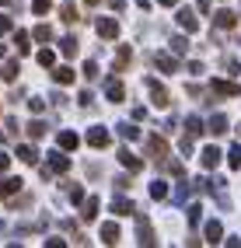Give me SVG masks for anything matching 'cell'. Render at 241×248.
Listing matches in <instances>:
<instances>
[{
    "mask_svg": "<svg viewBox=\"0 0 241 248\" xmlns=\"http://www.w3.org/2000/svg\"><path fill=\"white\" fill-rule=\"evenodd\" d=\"M7 168H11V157H7V154H0V175H4Z\"/></svg>",
    "mask_w": 241,
    "mask_h": 248,
    "instance_id": "40",
    "label": "cell"
},
{
    "mask_svg": "<svg viewBox=\"0 0 241 248\" xmlns=\"http://www.w3.org/2000/svg\"><path fill=\"white\" fill-rule=\"evenodd\" d=\"M35 60H39V67H53V63H56V53H53V49H42Z\"/></svg>",
    "mask_w": 241,
    "mask_h": 248,
    "instance_id": "23",
    "label": "cell"
},
{
    "mask_svg": "<svg viewBox=\"0 0 241 248\" xmlns=\"http://www.w3.org/2000/svg\"><path fill=\"white\" fill-rule=\"evenodd\" d=\"M151 196H154V200H165V196H168V186H165V182H151Z\"/></svg>",
    "mask_w": 241,
    "mask_h": 248,
    "instance_id": "24",
    "label": "cell"
},
{
    "mask_svg": "<svg viewBox=\"0 0 241 248\" xmlns=\"http://www.w3.org/2000/svg\"><path fill=\"white\" fill-rule=\"evenodd\" d=\"M53 77H56V84H70V80H74V67H60V70H53Z\"/></svg>",
    "mask_w": 241,
    "mask_h": 248,
    "instance_id": "18",
    "label": "cell"
},
{
    "mask_svg": "<svg viewBox=\"0 0 241 248\" xmlns=\"http://www.w3.org/2000/svg\"><path fill=\"white\" fill-rule=\"evenodd\" d=\"M227 161H231V168H241V143L231 151V157H227Z\"/></svg>",
    "mask_w": 241,
    "mask_h": 248,
    "instance_id": "33",
    "label": "cell"
},
{
    "mask_svg": "<svg viewBox=\"0 0 241 248\" xmlns=\"http://www.w3.org/2000/svg\"><path fill=\"white\" fill-rule=\"evenodd\" d=\"M84 77H98V63H94V60L84 63Z\"/></svg>",
    "mask_w": 241,
    "mask_h": 248,
    "instance_id": "35",
    "label": "cell"
},
{
    "mask_svg": "<svg viewBox=\"0 0 241 248\" xmlns=\"http://www.w3.org/2000/svg\"><path fill=\"white\" fill-rule=\"evenodd\" d=\"M147 84H151V102H154L157 108H168V102H171V98H168V91L161 88L157 80H147Z\"/></svg>",
    "mask_w": 241,
    "mask_h": 248,
    "instance_id": "2",
    "label": "cell"
},
{
    "mask_svg": "<svg viewBox=\"0 0 241 248\" xmlns=\"http://www.w3.org/2000/svg\"><path fill=\"white\" fill-rule=\"evenodd\" d=\"M80 213H84V220H94V213H98V196H91V200L84 203V210H80Z\"/></svg>",
    "mask_w": 241,
    "mask_h": 248,
    "instance_id": "21",
    "label": "cell"
},
{
    "mask_svg": "<svg viewBox=\"0 0 241 248\" xmlns=\"http://www.w3.org/2000/svg\"><path fill=\"white\" fill-rule=\"evenodd\" d=\"M224 238V227L217 224V220H210V224H206V241H210V245H217Z\"/></svg>",
    "mask_w": 241,
    "mask_h": 248,
    "instance_id": "15",
    "label": "cell"
},
{
    "mask_svg": "<svg viewBox=\"0 0 241 248\" xmlns=\"http://www.w3.org/2000/svg\"><path fill=\"white\" fill-rule=\"evenodd\" d=\"M60 53L74 56V53H77V39H70V35H67V39H60Z\"/></svg>",
    "mask_w": 241,
    "mask_h": 248,
    "instance_id": "25",
    "label": "cell"
},
{
    "mask_svg": "<svg viewBox=\"0 0 241 248\" xmlns=\"http://www.w3.org/2000/svg\"><path fill=\"white\" fill-rule=\"evenodd\" d=\"M171 42H175V53H185V49H189V42H185V39H171Z\"/></svg>",
    "mask_w": 241,
    "mask_h": 248,
    "instance_id": "39",
    "label": "cell"
},
{
    "mask_svg": "<svg viewBox=\"0 0 241 248\" xmlns=\"http://www.w3.org/2000/svg\"><path fill=\"white\" fill-rule=\"evenodd\" d=\"M18 157H21L25 164H35V161H39V154H35V147H18Z\"/></svg>",
    "mask_w": 241,
    "mask_h": 248,
    "instance_id": "22",
    "label": "cell"
},
{
    "mask_svg": "<svg viewBox=\"0 0 241 248\" xmlns=\"http://www.w3.org/2000/svg\"><path fill=\"white\" fill-rule=\"evenodd\" d=\"M238 137H241V126H238Z\"/></svg>",
    "mask_w": 241,
    "mask_h": 248,
    "instance_id": "45",
    "label": "cell"
},
{
    "mask_svg": "<svg viewBox=\"0 0 241 248\" xmlns=\"http://www.w3.org/2000/svg\"><path fill=\"white\" fill-rule=\"evenodd\" d=\"M49 4H53V0H35L31 11H35V14H45V11H49Z\"/></svg>",
    "mask_w": 241,
    "mask_h": 248,
    "instance_id": "34",
    "label": "cell"
},
{
    "mask_svg": "<svg viewBox=\"0 0 241 248\" xmlns=\"http://www.w3.org/2000/svg\"><path fill=\"white\" fill-rule=\"evenodd\" d=\"M98 35H102V39H116V35H119V25L112 21V18H102V21H98Z\"/></svg>",
    "mask_w": 241,
    "mask_h": 248,
    "instance_id": "8",
    "label": "cell"
},
{
    "mask_svg": "<svg viewBox=\"0 0 241 248\" xmlns=\"http://www.w3.org/2000/svg\"><path fill=\"white\" fill-rule=\"evenodd\" d=\"M179 25H182L185 31H196V28H199V21L192 18V11H179Z\"/></svg>",
    "mask_w": 241,
    "mask_h": 248,
    "instance_id": "16",
    "label": "cell"
},
{
    "mask_svg": "<svg viewBox=\"0 0 241 248\" xmlns=\"http://www.w3.org/2000/svg\"><path fill=\"white\" fill-rule=\"evenodd\" d=\"M119 137H126V140H136V137H140V129H136V126H130V123H122V126H119Z\"/></svg>",
    "mask_w": 241,
    "mask_h": 248,
    "instance_id": "27",
    "label": "cell"
},
{
    "mask_svg": "<svg viewBox=\"0 0 241 248\" xmlns=\"http://www.w3.org/2000/svg\"><path fill=\"white\" fill-rule=\"evenodd\" d=\"M102 241L105 245H116L119 241V227L116 224H102Z\"/></svg>",
    "mask_w": 241,
    "mask_h": 248,
    "instance_id": "14",
    "label": "cell"
},
{
    "mask_svg": "<svg viewBox=\"0 0 241 248\" xmlns=\"http://www.w3.org/2000/svg\"><path fill=\"white\" fill-rule=\"evenodd\" d=\"M206 129H210L213 137H224V133H227V115H213V119H210V126H206Z\"/></svg>",
    "mask_w": 241,
    "mask_h": 248,
    "instance_id": "10",
    "label": "cell"
},
{
    "mask_svg": "<svg viewBox=\"0 0 241 248\" xmlns=\"http://www.w3.org/2000/svg\"><path fill=\"white\" fill-rule=\"evenodd\" d=\"M14 42H18V53H28V49H31V42H28L25 31H18V39H14Z\"/></svg>",
    "mask_w": 241,
    "mask_h": 248,
    "instance_id": "32",
    "label": "cell"
},
{
    "mask_svg": "<svg viewBox=\"0 0 241 248\" xmlns=\"http://www.w3.org/2000/svg\"><path fill=\"white\" fill-rule=\"evenodd\" d=\"M67 168H70V157L67 154H60V151L49 154V171H67Z\"/></svg>",
    "mask_w": 241,
    "mask_h": 248,
    "instance_id": "9",
    "label": "cell"
},
{
    "mask_svg": "<svg viewBox=\"0 0 241 248\" xmlns=\"http://www.w3.org/2000/svg\"><path fill=\"white\" fill-rule=\"evenodd\" d=\"M210 91H213V94H227V98H238V94H241V88L231 84V80H213Z\"/></svg>",
    "mask_w": 241,
    "mask_h": 248,
    "instance_id": "3",
    "label": "cell"
},
{
    "mask_svg": "<svg viewBox=\"0 0 241 248\" xmlns=\"http://www.w3.org/2000/svg\"><path fill=\"white\" fill-rule=\"evenodd\" d=\"M4 77H7V80H14V77H18V63H7V70H4Z\"/></svg>",
    "mask_w": 241,
    "mask_h": 248,
    "instance_id": "37",
    "label": "cell"
},
{
    "mask_svg": "<svg viewBox=\"0 0 241 248\" xmlns=\"http://www.w3.org/2000/svg\"><path fill=\"white\" fill-rule=\"evenodd\" d=\"M105 91H108V102H122V98H126V91H122V84H119L116 77L105 80Z\"/></svg>",
    "mask_w": 241,
    "mask_h": 248,
    "instance_id": "5",
    "label": "cell"
},
{
    "mask_svg": "<svg viewBox=\"0 0 241 248\" xmlns=\"http://www.w3.org/2000/svg\"><path fill=\"white\" fill-rule=\"evenodd\" d=\"M28 108H31V112H42V108H45V102H42V98H31Z\"/></svg>",
    "mask_w": 241,
    "mask_h": 248,
    "instance_id": "38",
    "label": "cell"
},
{
    "mask_svg": "<svg viewBox=\"0 0 241 248\" xmlns=\"http://www.w3.org/2000/svg\"><path fill=\"white\" fill-rule=\"evenodd\" d=\"M130 56H133V53H130V49L122 46V49H119V56H116V70H126V63H130Z\"/></svg>",
    "mask_w": 241,
    "mask_h": 248,
    "instance_id": "28",
    "label": "cell"
},
{
    "mask_svg": "<svg viewBox=\"0 0 241 248\" xmlns=\"http://www.w3.org/2000/svg\"><path fill=\"white\" fill-rule=\"evenodd\" d=\"M60 18L70 25V21H77V18H80V14H77V7H74V4H63V14H60Z\"/></svg>",
    "mask_w": 241,
    "mask_h": 248,
    "instance_id": "26",
    "label": "cell"
},
{
    "mask_svg": "<svg viewBox=\"0 0 241 248\" xmlns=\"http://www.w3.org/2000/svg\"><path fill=\"white\" fill-rule=\"evenodd\" d=\"M42 133H45V123H39V119H35V123H28V137H35V140H39Z\"/></svg>",
    "mask_w": 241,
    "mask_h": 248,
    "instance_id": "31",
    "label": "cell"
},
{
    "mask_svg": "<svg viewBox=\"0 0 241 248\" xmlns=\"http://www.w3.org/2000/svg\"><path fill=\"white\" fill-rule=\"evenodd\" d=\"M70 200L80 203V200H84V189H80V186H70Z\"/></svg>",
    "mask_w": 241,
    "mask_h": 248,
    "instance_id": "36",
    "label": "cell"
},
{
    "mask_svg": "<svg viewBox=\"0 0 241 248\" xmlns=\"http://www.w3.org/2000/svg\"><path fill=\"white\" fill-rule=\"evenodd\" d=\"M77 143H80L77 133H70V129H67V133H60V147H63V151H74Z\"/></svg>",
    "mask_w": 241,
    "mask_h": 248,
    "instance_id": "19",
    "label": "cell"
},
{
    "mask_svg": "<svg viewBox=\"0 0 241 248\" xmlns=\"http://www.w3.org/2000/svg\"><path fill=\"white\" fill-rule=\"evenodd\" d=\"M88 143H91V147H105V143H108V133H105L102 126H94L91 133H88Z\"/></svg>",
    "mask_w": 241,
    "mask_h": 248,
    "instance_id": "11",
    "label": "cell"
},
{
    "mask_svg": "<svg viewBox=\"0 0 241 248\" xmlns=\"http://www.w3.org/2000/svg\"><path fill=\"white\" fill-rule=\"evenodd\" d=\"M157 4H165V7H171V4H179V0H157Z\"/></svg>",
    "mask_w": 241,
    "mask_h": 248,
    "instance_id": "42",
    "label": "cell"
},
{
    "mask_svg": "<svg viewBox=\"0 0 241 248\" xmlns=\"http://www.w3.org/2000/svg\"><path fill=\"white\" fill-rule=\"evenodd\" d=\"M119 161H122V164H126L130 171H140V157H133L130 151H119Z\"/></svg>",
    "mask_w": 241,
    "mask_h": 248,
    "instance_id": "20",
    "label": "cell"
},
{
    "mask_svg": "<svg viewBox=\"0 0 241 248\" xmlns=\"http://www.w3.org/2000/svg\"><path fill=\"white\" fill-rule=\"evenodd\" d=\"M213 25H217V28H234L238 18H234V11H217V14H213Z\"/></svg>",
    "mask_w": 241,
    "mask_h": 248,
    "instance_id": "7",
    "label": "cell"
},
{
    "mask_svg": "<svg viewBox=\"0 0 241 248\" xmlns=\"http://www.w3.org/2000/svg\"><path fill=\"white\" fill-rule=\"evenodd\" d=\"M0 4H11V0H0Z\"/></svg>",
    "mask_w": 241,
    "mask_h": 248,
    "instance_id": "43",
    "label": "cell"
},
{
    "mask_svg": "<svg viewBox=\"0 0 241 248\" xmlns=\"http://www.w3.org/2000/svg\"><path fill=\"white\" fill-rule=\"evenodd\" d=\"M35 39H39V42H49V39H53V28H49V25H39V28H35Z\"/></svg>",
    "mask_w": 241,
    "mask_h": 248,
    "instance_id": "30",
    "label": "cell"
},
{
    "mask_svg": "<svg viewBox=\"0 0 241 248\" xmlns=\"http://www.w3.org/2000/svg\"><path fill=\"white\" fill-rule=\"evenodd\" d=\"M88 4H98V0H88Z\"/></svg>",
    "mask_w": 241,
    "mask_h": 248,
    "instance_id": "44",
    "label": "cell"
},
{
    "mask_svg": "<svg viewBox=\"0 0 241 248\" xmlns=\"http://www.w3.org/2000/svg\"><path fill=\"white\" fill-rule=\"evenodd\" d=\"M147 154H151L154 161H165V157H168V143L161 140V137H151V140H147Z\"/></svg>",
    "mask_w": 241,
    "mask_h": 248,
    "instance_id": "1",
    "label": "cell"
},
{
    "mask_svg": "<svg viewBox=\"0 0 241 248\" xmlns=\"http://www.w3.org/2000/svg\"><path fill=\"white\" fill-rule=\"evenodd\" d=\"M199 161H203V168H217L220 164V147H206V151L199 154Z\"/></svg>",
    "mask_w": 241,
    "mask_h": 248,
    "instance_id": "6",
    "label": "cell"
},
{
    "mask_svg": "<svg viewBox=\"0 0 241 248\" xmlns=\"http://www.w3.org/2000/svg\"><path fill=\"white\" fill-rule=\"evenodd\" d=\"M154 63H157V67L165 70V74H179V60L168 56V53H157V56H154Z\"/></svg>",
    "mask_w": 241,
    "mask_h": 248,
    "instance_id": "4",
    "label": "cell"
},
{
    "mask_svg": "<svg viewBox=\"0 0 241 248\" xmlns=\"http://www.w3.org/2000/svg\"><path fill=\"white\" fill-rule=\"evenodd\" d=\"M21 189V178H4V186H0V196H14Z\"/></svg>",
    "mask_w": 241,
    "mask_h": 248,
    "instance_id": "17",
    "label": "cell"
},
{
    "mask_svg": "<svg viewBox=\"0 0 241 248\" xmlns=\"http://www.w3.org/2000/svg\"><path fill=\"white\" fill-rule=\"evenodd\" d=\"M112 213H116V217H130V213H133V203H130V200H122V196H119V200L112 203Z\"/></svg>",
    "mask_w": 241,
    "mask_h": 248,
    "instance_id": "13",
    "label": "cell"
},
{
    "mask_svg": "<svg viewBox=\"0 0 241 248\" xmlns=\"http://www.w3.org/2000/svg\"><path fill=\"white\" fill-rule=\"evenodd\" d=\"M199 133H203V123L196 119V115H189V119H185V137H189V140H196Z\"/></svg>",
    "mask_w": 241,
    "mask_h": 248,
    "instance_id": "12",
    "label": "cell"
},
{
    "mask_svg": "<svg viewBox=\"0 0 241 248\" xmlns=\"http://www.w3.org/2000/svg\"><path fill=\"white\" fill-rule=\"evenodd\" d=\"M7 28H11V21L4 18V14H0V31H7Z\"/></svg>",
    "mask_w": 241,
    "mask_h": 248,
    "instance_id": "41",
    "label": "cell"
},
{
    "mask_svg": "<svg viewBox=\"0 0 241 248\" xmlns=\"http://www.w3.org/2000/svg\"><path fill=\"white\" fill-rule=\"evenodd\" d=\"M140 245H154V238H151V224H147V220H140Z\"/></svg>",
    "mask_w": 241,
    "mask_h": 248,
    "instance_id": "29",
    "label": "cell"
}]
</instances>
